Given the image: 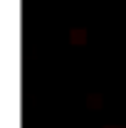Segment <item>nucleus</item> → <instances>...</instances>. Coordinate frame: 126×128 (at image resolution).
Instances as JSON below:
<instances>
[{
	"instance_id": "1",
	"label": "nucleus",
	"mask_w": 126,
	"mask_h": 128,
	"mask_svg": "<svg viewBox=\"0 0 126 128\" xmlns=\"http://www.w3.org/2000/svg\"><path fill=\"white\" fill-rule=\"evenodd\" d=\"M69 34H72L69 40H72L74 44H84V40H87V32H84V30H72Z\"/></svg>"
}]
</instances>
